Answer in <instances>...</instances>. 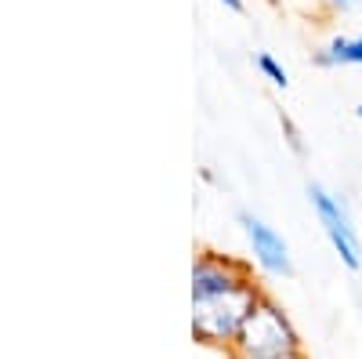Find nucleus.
Segmentation results:
<instances>
[{"mask_svg":"<svg viewBox=\"0 0 362 359\" xmlns=\"http://www.w3.org/2000/svg\"><path fill=\"white\" fill-rule=\"evenodd\" d=\"M257 69H261L272 84H276V87H286V69H283V66H279L268 51H261V55H257Z\"/></svg>","mask_w":362,"mask_h":359,"instance_id":"obj_6","label":"nucleus"},{"mask_svg":"<svg viewBox=\"0 0 362 359\" xmlns=\"http://www.w3.org/2000/svg\"><path fill=\"white\" fill-rule=\"evenodd\" d=\"M239 225H243V232L250 239V251H254V258H257V265L264 268V273L286 276L290 273V254H286L283 236L272 225H264L261 218H254V215H239Z\"/></svg>","mask_w":362,"mask_h":359,"instance_id":"obj_4","label":"nucleus"},{"mask_svg":"<svg viewBox=\"0 0 362 359\" xmlns=\"http://www.w3.org/2000/svg\"><path fill=\"white\" fill-rule=\"evenodd\" d=\"M257 359H305L300 348H283V352H268V355H257Z\"/></svg>","mask_w":362,"mask_h":359,"instance_id":"obj_7","label":"nucleus"},{"mask_svg":"<svg viewBox=\"0 0 362 359\" xmlns=\"http://www.w3.org/2000/svg\"><path fill=\"white\" fill-rule=\"evenodd\" d=\"M319 66H362V37H334L319 51Z\"/></svg>","mask_w":362,"mask_h":359,"instance_id":"obj_5","label":"nucleus"},{"mask_svg":"<svg viewBox=\"0 0 362 359\" xmlns=\"http://www.w3.org/2000/svg\"><path fill=\"white\" fill-rule=\"evenodd\" d=\"M283 348H300V341L286 312L272 302H261L243 323V331L235 334V341L228 345L232 359H257V355L283 352Z\"/></svg>","mask_w":362,"mask_h":359,"instance_id":"obj_2","label":"nucleus"},{"mask_svg":"<svg viewBox=\"0 0 362 359\" xmlns=\"http://www.w3.org/2000/svg\"><path fill=\"white\" fill-rule=\"evenodd\" d=\"M329 4H337V8H348V4H355V0H329Z\"/></svg>","mask_w":362,"mask_h":359,"instance_id":"obj_9","label":"nucleus"},{"mask_svg":"<svg viewBox=\"0 0 362 359\" xmlns=\"http://www.w3.org/2000/svg\"><path fill=\"white\" fill-rule=\"evenodd\" d=\"M261 302L264 297H261V290L250 276L225 287V290L192 297V334H196V341L228 348Z\"/></svg>","mask_w":362,"mask_h":359,"instance_id":"obj_1","label":"nucleus"},{"mask_svg":"<svg viewBox=\"0 0 362 359\" xmlns=\"http://www.w3.org/2000/svg\"><path fill=\"white\" fill-rule=\"evenodd\" d=\"M308 200H312L315 215H319V222H322L326 239H329V244H334V251L341 254V261H344L348 268H358V265H362L358 244H355V232H351V225H348V215L341 211V203L329 196L326 189H319V186L308 189Z\"/></svg>","mask_w":362,"mask_h":359,"instance_id":"obj_3","label":"nucleus"},{"mask_svg":"<svg viewBox=\"0 0 362 359\" xmlns=\"http://www.w3.org/2000/svg\"><path fill=\"white\" fill-rule=\"evenodd\" d=\"M355 116H362V102H358V106H355Z\"/></svg>","mask_w":362,"mask_h":359,"instance_id":"obj_10","label":"nucleus"},{"mask_svg":"<svg viewBox=\"0 0 362 359\" xmlns=\"http://www.w3.org/2000/svg\"><path fill=\"white\" fill-rule=\"evenodd\" d=\"M225 8H232V11H243V0H221Z\"/></svg>","mask_w":362,"mask_h":359,"instance_id":"obj_8","label":"nucleus"}]
</instances>
